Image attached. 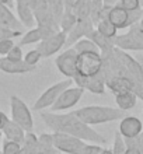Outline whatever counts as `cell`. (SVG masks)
Instances as JSON below:
<instances>
[{
    "label": "cell",
    "mask_w": 143,
    "mask_h": 154,
    "mask_svg": "<svg viewBox=\"0 0 143 154\" xmlns=\"http://www.w3.org/2000/svg\"><path fill=\"white\" fill-rule=\"evenodd\" d=\"M42 121L45 122L51 130L58 132V133H66L70 136H74L77 139H82L87 143H97V144H105L107 139L104 136L95 132L91 126L86 125L72 112H66V114H58V112H41Z\"/></svg>",
    "instance_id": "1"
},
{
    "label": "cell",
    "mask_w": 143,
    "mask_h": 154,
    "mask_svg": "<svg viewBox=\"0 0 143 154\" xmlns=\"http://www.w3.org/2000/svg\"><path fill=\"white\" fill-rule=\"evenodd\" d=\"M74 114L77 115L79 119L84 122L86 125L94 126L114 121H121L125 116V111L119 109V108H112V106L89 105L74 111Z\"/></svg>",
    "instance_id": "2"
},
{
    "label": "cell",
    "mask_w": 143,
    "mask_h": 154,
    "mask_svg": "<svg viewBox=\"0 0 143 154\" xmlns=\"http://www.w3.org/2000/svg\"><path fill=\"white\" fill-rule=\"evenodd\" d=\"M10 111H11V121L18 123L25 132H33L34 118L31 109L20 97L17 95L10 97Z\"/></svg>",
    "instance_id": "3"
},
{
    "label": "cell",
    "mask_w": 143,
    "mask_h": 154,
    "mask_svg": "<svg viewBox=\"0 0 143 154\" xmlns=\"http://www.w3.org/2000/svg\"><path fill=\"white\" fill-rule=\"evenodd\" d=\"M72 84H73V80H72V79H65V80H62V81H59V83H56V84L48 87V88L39 95V98L35 101V104L33 105V109L34 111H44V109H46V108H51V106L56 102L58 98L61 97V94L63 93L65 90L69 88V87H72Z\"/></svg>",
    "instance_id": "4"
},
{
    "label": "cell",
    "mask_w": 143,
    "mask_h": 154,
    "mask_svg": "<svg viewBox=\"0 0 143 154\" xmlns=\"http://www.w3.org/2000/svg\"><path fill=\"white\" fill-rule=\"evenodd\" d=\"M115 48L121 51H143V28L139 24L132 25L129 28V32L117 35L114 38Z\"/></svg>",
    "instance_id": "5"
},
{
    "label": "cell",
    "mask_w": 143,
    "mask_h": 154,
    "mask_svg": "<svg viewBox=\"0 0 143 154\" xmlns=\"http://www.w3.org/2000/svg\"><path fill=\"white\" fill-rule=\"evenodd\" d=\"M77 74L84 77H91L102 70V56L98 52H83L77 55L76 60Z\"/></svg>",
    "instance_id": "6"
},
{
    "label": "cell",
    "mask_w": 143,
    "mask_h": 154,
    "mask_svg": "<svg viewBox=\"0 0 143 154\" xmlns=\"http://www.w3.org/2000/svg\"><path fill=\"white\" fill-rule=\"evenodd\" d=\"M52 134H53V144L56 147V150L63 154H82L83 149H84L87 143L84 140H82V139H77L66 133L53 132Z\"/></svg>",
    "instance_id": "7"
},
{
    "label": "cell",
    "mask_w": 143,
    "mask_h": 154,
    "mask_svg": "<svg viewBox=\"0 0 143 154\" xmlns=\"http://www.w3.org/2000/svg\"><path fill=\"white\" fill-rule=\"evenodd\" d=\"M84 90L80 87H69L61 94V97L56 100V102L51 106L52 112H59V111H67L70 108H73L80 100H82Z\"/></svg>",
    "instance_id": "8"
},
{
    "label": "cell",
    "mask_w": 143,
    "mask_h": 154,
    "mask_svg": "<svg viewBox=\"0 0 143 154\" xmlns=\"http://www.w3.org/2000/svg\"><path fill=\"white\" fill-rule=\"evenodd\" d=\"M79 53L74 51V48H67L65 52H62L61 55H58L55 65H56L58 70L67 79H73L77 74V69H76V60H77Z\"/></svg>",
    "instance_id": "9"
},
{
    "label": "cell",
    "mask_w": 143,
    "mask_h": 154,
    "mask_svg": "<svg viewBox=\"0 0 143 154\" xmlns=\"http://www.w3.org/2000/svg\"><path fill=\"white\" fill-rule=\"evenodd\" d=\"M72 80H73V83H76L77 87L87 90V91H90L93 94H100L101 95V94L105 93L107 84H105V76L102 73V70L98 74L91 77H84L80 76V74H76Z\"/></svg>",
    "instance_id": "10"
},
{
    "label": "cell",
    "mask_w": 143,
    "mask_h": 154,
    "mask_svg": "<svg viewBox=\"0 0 143 154\" xmlns=\"http://www.w3.org/2000/svg\"><path fill=\"white\" fill-rule=\"evenodd\" d=\"M66 39H67V34L63 32V31H58V32H55L49 38L38 42L37 49L39 51L42 57H51L52 55L58 53L65 46Z\"/></svg>",
    "instance_id": "11"
},
{
    "label": "cell",
    "mask_w": 143,
    "mask_h": 154,
    "mask_svg": "<svg viewBox=\"0 0 143 154\" xmlns=\"http://www.w3.org/2000/svg\"><path fill=\"white\" fill-rule=\"evenodd\" d=\"M94 29V23L91 21V18H86V20H77L76 25L70 29V32H67V39H66V48L73 46L77 41L87 38V35Z\"/></svg>",
    "instance_id": "12"
},
{
    "label": "cell",
    "mask_w": 143,
    "mask_h": 154,
    "mask_svg": "<svg viewBox=\"0 0 143 154\" xmlns=\"http://www.w3.org/2000/svg\"><path fill=\"white\" fill-rule=\"evenodd\" d=\"M118 130L125 139H132L139 136L143 132V123L136 116H123L119 122Z\"/></svg>",
    "instance_id": "13"
},
{
    "label": "cell",
    "mask_w": 143,
    "mask_h": 154,
    "mask_svg": "<svg viewBox=\"0 0 143 154\" xmlns=\"http://www.w3.org/2000/svg\"><path fill=\"white\" fill-rule=\"evenodd\" d=\"M0 70L7 74H25L35 70V67L27 65L24 60H11L7 56H3L0 57Z\"/></svg>",
    "instance_id": "14"
},
{
    "label": "cell",
    "mask_w": 143,
    "mask_h": 154,
    "mask_svg": "<svg viewBox=\"0 0 143 154\" xmlns=\"http://www.w3.org/2000/svg\"><path fill=\"white\" fill-rule=\"evenodd\" d=\"M17 14H18V20L24 27L27 28H33V25L35 24V17H34L33 8L30 6L28 0H17L16 3Z\"/></svg>",
    "instance_id": "15"
},
{
    "label": "cell",
    "mask_w": 143,
    "mask_h": 154,
    "mask_svg": "<svg viewBox=\"0 0 143 154\" xmlns=\"http://www.w3.org/2000/svg\"><path fill=\"white\" fill-rule=\"evenodd\" d=\"M129 14H131V11H128L123 7H121L119 4H117V6L111 8L108 20L118 29L129 28Z\"/></svg>",
    "instance_id": "16"
},
{
    "label": "cell",
    "mask_w": 143,
    "mask_h": 154,
    "mask_svg": "<svg viewBox=\"0 0 143 154\" xmlns=\"http://www.w3.org/2000/svg\"><path fill=\"white\" fill-rule=\"evenodd\" d=\"M2 132H3V136L6 140L20 143V144H23V142H24V139H25V134H27V132L18 123L11 121V119L7 122V125L4 126Z\"/></svg>",
    "instance_id": "17"
},
{
    "label": "cell",
    "mask_w": 143,
    "mask_h": 154,
    "mask_svg": "<svg viewBox=\"0 0 143 154\" xmlns=\"http://www.w3.org/2000/svg\"><path fill=\"white\" fill-rule=\"evenodd\" d=\"M0 24L10 29H14V31H21V32H23V27H24L20 23V20L11 13L10 7L2 3H0Z\"/></svg>",
    "instance_id": "18"
},
{
    "label": "cell",
    "mask_w": 143,
    "mask_h": 154,
    "mask_svg": "<svg viewBox=\"0 0 143 154\" xmlns=\"http://www.w3.org/2000/svg\"><path fill=\"white\" fill-rule=\"evenodd\" d=\"M105 84H107V88H110V91H112L115 95L121 93H128V91L133 93V83L128 77H123V76L112 77V79L105 81Z\"/></svg>",
    "instance_id": "19"
},
{
    "label": "cell",
    "mask_w": 143,
    "mask_h": 154,
    "mask_svg": "<svg viewBox=\"0 0 143 154\" xmlns=\"http://www.w3.org/2000/svg\"><path fill=\"white\" fill-rule=\"evenodd\" d=\"M87 38H89V39H91L98 46V49H100V53H101V56L111 53L112 51H114V48H115L114 41L111 39V38L104 37L102 34L98 32L97 29H93V31H91V32L87 35Z\"/></svg>",
    "instance_id": "20"
},
{
    "label": "cell",
    "mask_w": 143,
    "mask_h": 154,
    "mask_svg": "<svg viewBox=\"0 0 143 154\" xmlns=\"http://www.w3.org/2000/svg\"><path fill=\"white\" fill-rule=\"evenodd\" d=\"M18 154H41V147H39L37 134L33 133V132H27Z\"/></svg>",
    "instance_id": "21"
},
{
    "label": "cell",
    "mask_w": 143,
    "mask_h": 154,
    "mask_svg": "<svg viewBox=\"0 0 143 154\" xmlns=\"http://www.w3.org/2000/svg\"><path fill=\"white\" fill-rule=\"evenodd\" d=\"M115 102H117V106L122 111H128L135 108L136 102H138V95L132 91H128V93H121L115 95Z\"/></svg>",
    "instance_id": "22"
},
{
    "label": "cell",
    "mask_w": 143,
    "mask_h": 154,
    "mask_svg": "<svg viewBox=\"0 0 143 154\" xmlns=\"http://www.w3.org/2000/svg\"><path fill=\"white\" fill-rule=\"evenodd\" d=\"M38 142L41 147V154H56L59 151L53 144V134L52 133H42L38 136Z\"/></svg>",
    "instance_id": "23"
},
{
    "label": "cell",
    "mask_w": 143,
    "mask_h": 154,
    "mask_svg": "<svg viewBox=\"0 0 143 154\" xmlns=\"http://www.w3.org/2000/svg\"><path fill=\"white\" fill-rule=\"evenodd\" d=\"M100 34H102L104 37L107 38H111V39H114L117 35H118V28L115 27L112 23H111L108 18L107 20H101L97 23V28H95Z\"/></svg>",
    "instance_id": "24"
},
{
    "label": "cell",
    "mask_w": 143,
    "mask_h": 154,
    "mask_svg": "<svg viewBox=\"0 0 143 154\" xmlns=\"http://www.w3.org/2000/svg\"><path fill=\"white\" fill-rule=\"evenodd\" d=\"M77 23V17L72 10H65L63 16H62L61 21H59V27H61V31L63 32H70V29L73 28Z\"/></svg>",
    "instance_id": "25"
},
{
    "label": "cell",
    "mask_w": 143,
    "mask_h": 154,
    "mask_svg": "<svg viewBox=\"0 0 143 154\" xmlns=\"http://www.w3.org/2000/svg\"><path fill=\"white\" fill-rule=\"evenodd\" d=\"M42 41V34H41V28L37 27V28H31L30 31L21 37L20 39V46H24V45H30V44H38Z\"/></svg>",
    "instance_id": "26"
},
{
    "label": "cell",
    "mask_w": 143,
    "mask_h": 154,
    "mask_svg": "<svg viewBox=\"0 0 143 154\" xmlns=\"http://www.w3.org/2000/svg\"><path fill=\"white\" fill-rule=\"evenodd\" d=\"M70 48H72V46H70ZM73 48L77 53H83V52H98L100 53L98 46L91 39H89V38H83V39L77 41V42L73 45Z\"/></svg>",
    "instance_id": "27"
},
{
    "label": "cell",
    "mask_w": 143,
    "mask_h": 154,
    "mask_svg": "<svg viewBox=\"0 0 143 154\" xmlns=\"http://www.w3.org/2000/svg\"><path fill=\"white\" fill-rule=\"evenodd\" d=\"M128 146H126V142H125V137H123L121 132L117 130L114 134V144H112V153L114 154H125L126 151Z\"/></svg>",
    "instance_id": "28"
},
{
    "label": "cell",
    "mask_w": 143,
    "mask_h": 154,
    "mask_svg": "<svg viewBox=\"0 0 143 154\" xmlns=\"http://www.w3.org/2000/svg\"><path fill=\"white\" fill-rule=\"evenodd\" d=\"M42 59V55L39 53L38 49H33V51H28V52L24 55V62L30 66H35L39 63V60Z\"/></svg>",
    "instance_id": "29"
},
{
    "label": "cell",
    "mask_w": 143,
    "mask_h": 154,
    "mask_svg": "<svg viewBox=\"0 0 143 154\" xmlns=\"http://www.w3.org/2000/svg\"><path fill=\"white\" fill-rule=\"evenodd\" d=\"M21 150V144L16 142H10V140H4L3 142V154H18Z\"/></svg>",
    "instance_id": "30"
},
{
    "label": "cell",
    "mask_w": 143,
    "mask_h": 154,
    "mask_svg": "<svg viewBox=\"0 0 143 154\" xmlns=\"http://www.w3.org/2000/svg\"><path fill=\"white\" fill-rule=\"evenodd\" d=\"M21 31H14V29H10L7 27L0 24V41L2 39H14V38L20 37L21 35Z\"/></svg>",
    "instance_id": "31"
},
{
    "label": "cell",
    "mask_w": 143,
    "mask_h": 154,
    "mask_svg": "<svg viewBox=\"0 0 143 154\" xmlns=\"http://www.w3.org/2000/svg\"><path fill=\"white\" fill-rule=\"evenodd\" d=\"M7 57L11 60H24V53H23V49L20 45H14L11 51L7 53Z\"/></svg>",
    "instance_id": "32"
},
{
    "label": "cell",
    "mask_w": 143,
    "mask_h": 154,
    "mask_svg": "<svg viewBox=\"0 0 143 154\" xmlns=\"http://www.w3.org/2000/svg\"><path fill=\"white\" fill-rule=\"evenodd\" d=\"M102 150H104V147L101 144H97V143H89L87 144L86 143L82 154H101Z\"/></svg>",
    "instance_id": "33"
},
{
    "label": "cell",
    "mask_w": 143,
    "mask_h": 154,
    "mask_svg": "<svg viewBox=\"0 0 143 154\" xmlns=\"http://www.w3.org/2000/svg\"><path fill=\"white\" fill-rule=\"evenodd\" d=\"M119 6L123 7L128 11H133V10H138L140 8V2L139 0H121L119 2Z\"/></svg>",
    "instance_id": "34"
},
{
    "label": "cell",
    "mask_w": 143,
    "mask_h": 154,
    "mask_svg": "<svg viewBox=\"0 0 143 154\" xmlns=\"http://www.w3.org/2000/svg\"><path fill=\"white\" fill-rule=\"evenodd\" d=\"M14 41L13 39H2L0 41V55L7 56V53L11 51V48L14 46Z\"/></svg>",
    "instance_id": "35"
},
{
    "label": "cell",
    "mask_w": 143,
    "mask_h": 154,
    "mask_svg": "<svg viewBox=\"0 0 143 154\" xmlns=\"http://www.w3.org/2000/svg\"><path fill=\"white\" fill-rule=\"evenodd\" d=\"M8 121H10V119H8L7 115L4 114L3 111H0V130H3V128L7 125Z\"/></svg>",
    "instance_id": "36"
},
{
    "label": "cell",
    "mask_w": 143,
    "mask_h": 154,
    "mask_svg": "<svg viewBox=\"0 0 143 154\" xmlns=\"http://www.w3.org/2000/svg\"><path fill=\"white\" fill-rule=\"evenodd\" d=\"M121 0H102V4H105V6H111V7H114L117 4L119 3Z\"/></svg>",
    "instance_id": "37"
},
{
    "label": "cell",
    "mask_w": 143,
    "mask_h": 154,
    "mask_svg": "<svg viewBox=\"0 0 143 154\" xmlns=\"http://www.w3.org/2000/svg\"><path fill=\"white\" fill-rule=\"evenodd\" d=\"M125 154H142V153H140V150L136 149V147H128Z\"/></svg>",
    "instance_id": "38"
},
{
    "label": "cell",
    "mask_w": 143,
    "mask_h": 154,
    "mask_svg": "<svg viewBox=\"0 0 143 154\" xmlns=\"http://www.w3.org/2000/svg\"><path fill=\"white\" fill-rule=\"evenodd\" d=\"M0 3L4 4V6H7V7H10V8L13 7V0H0Z\"/></svg>",
    "instance_id": "39"
},
{
    "label": "cell",
    "mask_w": 143,
    "mask_h": 154,
    "mask_svg": "<svg viewBox=\"0 0 143 154\" xmlns=\"http://www.w3.org/2000/svg\"><path fill=\"white\" fill-rule=\"evenodd\" d=\"M136 59H138V62L140 63V66H142V69H143V56L139 55V56H136Z\"/></svg>",
    "instance_id": "40"
},
{
    "label": "cell",
    "mask_w": 143,
    "mask_h": 154,
    "mask_svg": "<svg viewBox=\"0 0 143 154\" xmlns=\"http://www.w3.org/2000/svg\"><path fill=\"white\" fill-rule=\"evenodd\" d=\"M101 154H114V153H112V150H110V149H104Z\"/></svg>",
    "instance_id": "41"
},
{
    "label": "cell",
    "mask_w": 143,
    "mask_h": 154,
    "mask_svg": "<svg viewBox=\"0 0 143 154\" xmlns=\"http://www.w3.org/2000/svg\"><path fill=\"white\" fill-rule=\"evenodd\" d=\"M139 25H140V27H142V28H143V17H142V20L139 21Z\"/></svg>",
    "instance_id": "42"
},
{
    "label": "cell",
    "mask_w": 143,
    "mask_h": 154,
    "mask_svg": "<svg viewBox=\"0 0 143 154\" xmlns=\"http://www.w3.org/2000/svg\"><path fill=\"white\" fill-rule=\"evenodd\" d=\"M139 2H140V7L143 8V0H139Z\"/></svg>",
    "instance_id": "43"
},
{
    "label": "cell",
    "mask_w": 143,
    "mask_h": 154,
    "mask_svg": "<svg viewBox=\"0 0 143 154\" xmlns=\"http://www.w3.org/2000/svg\"><path fill=\"white\" fill-rule=\"evenodd\" d=\"M2 136H3V132L0 130V140H2Z\"/></svg>",
    "instance_id": "44"
},
{
    "label": "cell",
    "mask_w": 143,
    "mask_h": 154,
    "mask_svg": "<svg viewBox=\"0 0 143 154\" xmlns=\"http://www.w3.org/2000/svg\"><path fill=\"white\" fill-rule=\"evenodd\" d=\"M56 154H63V153H56Z\"/></svg>",
    "instance_id": "45"
},
{
    "label": "cell",
    "mask_w": 143,
    "mask_h": 154,
    "mask_svg": "<svg viewBox=\"0 0 143 154\" xmlns=\"http://www.w3.org/2000/svg\"><path fill=\"white\" fill-rule=\"evenodd\" d=\"M0 154H3V153H2V151H0Z\"/></svg>",
    "instance_id": "46"
}]
</instances>
